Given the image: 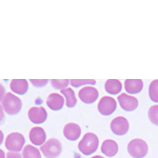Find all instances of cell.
I'll use <instances>...</instances> for the list:
<instances>
[{
    "label": "cell",
    "instance_id": "6da1fadb",
    "mask_svg": "<svg viewBox=\"0 0 158 158\" xmlns=\"http://www.w3.org/2000/svg\"><path fill=\"white\" fill-rule=\"evenodd\" d=\"M99 146V139L97 135L94 133H86L83 135L82 139L79 141L78 149L83 155H91L93 154Z\"/></svg>",
    "mask_w": 158,
    "mask_h": 158
},
{
    "label": "cell",
    "instance_id": "7a4b0ae2",
    "mask_svg": "<svg viewBox=\"0 0 158 158\" xmlns=\"http://www.w3.org/2000/svg\"><path fill=\"white\" fill-rule=\"evenodd\" d=\"M2 106L3 110L9 115H16L22 108V101L13 93H6L2 99Z\"/></svg>",
    "mask_w": 158,
    "mask_h": 158
},
{
    "label": "cell",
    "instance_id": "3957f363",
    "mask_svg": "<svg viewBox=\"0 0 158 158\" xmlns=\"http://www.w3.org/2000/svg\"><path fill=\"white\" fill-rule=\"evenodd\" d=\"M128 152L133 158H143L149 152V147L143 139L136 138L129 142Z\"/></svg>",
    "mask_w": 158,
    "mask_h": 158
},
{
    "label": "cell",
    "instance_id": "277c9868",
    "mask_svg": "<svg viewBox=\"0 0 158 158\" xmlns=\"http://www.w3.org/2000/svg\"><path fill=\"white\" fill-rule=\"evenodd\" d=\"M40 151L43 154V156L47 158H57L62 151V144L58 139L51 138L47 140L44 144H42Z\"/></svg>",
    "mask_w": 158,
    "mask_h": 158
},
{
    "label": "cell",
    "instance_id": "5b68a950",
    "mask_svg": "<svg viewBox=\"0 0 158 158\" xmlns=\"http://www.w3.org/2000/svg\"><path fill=\"white\" fill-rule=\"evenodd\" d=\"M25 143V139L23 135L17 133V132H13L9 134L6 139V148L10 152H16L18 153L23 149V146Z\"/></svg>",
    "mask_w": 158,
    "mask_h": 158
},
{
    "label": "cell",
    "instance_id": "8992f818",
    "mask_svg": "<svg viewBox=\"0 0 158 158\" xmlns=\"http://www.w3.org/2000/svg\"><path fill=\"white\" fill-rule=\"evenodd\" d=\"M117 109V102L113 97L104 96L99 100L98 103V111L101 115L109 116L112 115Z\"/></svg>",
    "mask_w": 158,
    "mask_h": 158
},
{
    "label": "cell",
    "instance_id": "52a82bcc",
    "mask_svg": "<svg viewBox=\"0 0 158 158\" xmlns=\"http://www.w3.org/2000/svg\"><path fill=\"white\" fill-rule=\"evenodd\" d=\"M129 128L130 124L128 119L122 116L116 117L111 121V130L117 136H123L124 134H127L129 131Z\"/></svg>",
    "mask_w": 158,
    "mask_h": 158
},
{
    "label": "cell",
    "instance_id": "ba28073f",
    "mask_svg": "<svg viewBox=\"0 0 158 158\" xmlns=\"http://www.w3.org/2000/svg\"><path fill=\"white\" fill-rule=\"evenodd\" d=\"M99 96V93L97 91V89H95L94 86H85L82 88L78 93V97L80 98V100L82 101L83 103L86 104H91L93 102H95L97 100Z\"/></svg>",
    "mask_w": 158,
    "mask_h": 158
},
{
    "label": "cell",
    "instance_id": "9c48e42d",
    "mask_svg": "<svg viewBox=\"0 0 158 158\" xmlns=\"http://www.w3.org/2000/svg\"><path fill=\"white\" fill-rule=\"evenodd\" d=\"M117 100H118V103L121 106V109L127 112L134 111L138 106V100H137V98L126 93L120 94L118 96V98H117Z\"/></svg>",
    "mask_w": 158,
    "mask_h": 158
},
{
    "label": "cell",
    "instance_id": "30bf717a",
    "mask_svg": "<svg viewBox=\"0 0 158 158\" xmlns=\"http://www.w3.org/2000/svg\"><path fill=\"white\" fill-rule=\"evenodd\" d=\"M29 119L33 123H43L48 118V113H47V110L42 106H33L29 110Z\"/></svg>",
    "mask_w": 158,
    "mask_h": 158
},
{
    "label": "cell",
    "instance_id": "8fae6325",
    "mask_svg": "<svg viewBox=\"0 0 158 158\" xmlns=\"http://www.w3.org/2000/svg\"><path fill=\"white\" fill-rule=\"evenodd\" d=\"M30 140L34 146H42L47 141V134L44 130L39 127H34L30 131L29 134Z\"/></svg>",
    "mask_w": 158,
    "mask_h": 158
},
{
    "label": "cell",
    "instance_id": "7c38bea8",
    "mask_svg": "<svg viewBox=\"0 0 158 158\" xmlns=\"http://www.w3.org/2000/svg\"><path fill=\"white\" fill-rule=\"evenodd\" d=\"M63 135L64 137L71 141H75L77 140L81 135V128L76 123H73V122H70V123H67L63 128Z\"/></svg>",
    "mask_w": 158,
    "mask_h": 158
},
{
    "label": "cell",
    "instance_id": "4fadbf2b",
    "mask_svg": "<svg viewBox=\"0 0 158 158\" xmlns=\"http://www.w3.org/2000/svg\"><path fill=\"white\" fill-rule=\"evenodd\" d=\"M47 104L53 111H59L64 106V97L60 94L52 93L47 99Z\"/></svg>",
    "mask_w": 158,
    "mask_h": 158
},
{
    "label": "cell",
    "instance_id": "5bb4252c",
    "mask_svg": "<svg viewBox=\"0 0 158 158\" xmlns=\"http://www.w3.org/2000/svg\"><path fill=\"white\" fill-rule=\"evenodd\" d=\"M143 81L141 79H127L124 81V89L129 94H138L142 91Z\"/></svg>",
    "mask_w": 158,
    "mask_h": 158
},
{
    "label": "cell",
    "instance_id": "9a60e30c",
    "mask_svg": "<svg viewBox=\"0 0 158 158\" xmlns=\"http://www.w3.org/2000/svg\"><path fill=\"white\" fill-rule=\"evenodd\" d=\"M10 88L15 94L23 95L29 90V82L24 79H14L10 83Z\"/></svg>",
    "mask_w": 158,
    "mask_h": 158
},
{
    "label": "cell",
    "instance_id": "2e32d148",
    "mask_svg": "<svg viewBox=\"0 0 158 158\" xmlns=\"http://www.w3.org/2000/svg\"><path fill=\"white\" fill-rule=\"evenodd\" d=\"M101 152L108 157H114L118 153V144L112 139L104 140L101 144Z\"/></svg>",
    "mask_w": 158,
    "mask_h": 158
},
{
    "label": "cell",
    "instance_id": "e0dca14e",
    "mask_svg": "<svg viewBox=\"0 0 158 158\" xmlns=\"http://www.w3.org/2000/svg\"><path fill=\"white\" fill-rule=\"evenodd\" d=\"M104 90L106 93L111 94V95H116L119 94L122 90V83L120 80L117 79H110L106 80L104 83Z\"/></svg>",
    "mask_w": 158,
    "mask_h": 158
},
{
    "label": "cell",
    "instance_id": "ac0fdd59",
    "mask_svg": "<svg viewBox=\"0 0 158 158\" xmlns=\"http://www.w3.org/2000/svg\"><path fill=\"white\" fill-rule=\"evenodd\" d=\"M61 95L63 97H65V104H67L68 108H74L77 103V98L75 96V92L73 89L67 88L61 90Z\"/></svg>",
    "mask_w": 158,
    "mask_h": 158
},
{
    "label": "cell",
    "instance_id": "d6986e66",
    "mask_svg": "<svg viewBox=\"0 0 158 158\" xmlns=\"http://www.w3.org/2000/svg\"><path fill=\"white\" fill-rule=\"evenodd\" d=\"M22 157L23 158H41L40 154V150L35 148L32 144H27L23 148V152H22Z\"/></svg>",
    "mask_w": 158,
    "mask_h": 158
},
{
    "label": "cell",
    "instance_id": "ffe728a7",
    "mask_svg": "<svg viewBox=\"0 0 158 158\" xmlns=\"http://www.w3.org/2000/svg\"><path fill=\"white\" fill-rule=\"evenodd\" d=\"M149 96L153 102L158 103V79L153 80L149 86Z\"/></svg>",
    "mask_w": 158,
    "mask_h": 158
},
{
    "label": "cell",
    "instance_id": "44dd1931",
    "mask_svg": "<svg viewBox=\"0 0 158 158\" xmlns=\"http://www.w3.org/2000/svg\"><path fill=\"white\" fill-rule=\"evenodd\" d=\"M148 116H149L150 121H151L153 124H155V126L158 127V104H156V106H152L151 108L149 109Z\"/></svg>",
    "mask_w": 158,
    "mask_h": 158
},
{
    "label": "cell",
    "instance_id": "7402d4cb",
    "mask_svg": "<svg viewBox=\"0 0 158 158\" xmlns=\"http://www.w3.org/2000/svg\"><path fill=\"white\" fill-rule=\"evenodd\" d=\"M51 85L54 89H58V90H63V89H67L68 85H70V80H67V79H61V80H58V79H52L51 80Z\"/></svg>",
    "mask_w": 158,
    "mask_h": 158
},
{
    "label": "cell",
    "instance_id": "603a6c76",
    "mask_svg": "<svg viewBox=\"0 0 158 158\" xmlns=\"http://www.w3.org/2000/svg\"><path fill=\"white\" fill-rule=\"evenodd\" d=\"M70 83L74 86V88H79V86H81V85H96V80H93V79H85V80H81V79H72V80H70Z\"/></svg>",
    "mask_w": 158,
    "mask_h": 158
},
{
    "label": "cell",
    "instance_id": "cb8c5ba5",
    "mask_svg": "<svg viewBox=\"0 0 158 158\" xmlns=\"http://www.w3.org/2000/svg\"><path fill=\"white\" fill-rule=\"evenodd\" d=\"M49 80L48 79H31V83L36 88H42V86L47 85Z\"/></svg>",
    "mask_w": 158,
    "mask_h": 158
},
{
    "label": "cell",
    "instance_id": "d4e9b609",
    "mask_svg": "<svg viewBox=\"0 0 158 158\" xmlns=\"http://www.w3.org/2000/svg\"><path fill=\"white\" fill-rule=\"evenodd\" d=\"M6 158H22V155H20L19 153L16 152H9L6 154Z\"/></svg>",
    "mask_w": 158,
    "mask_h": 158
},
{
    "label": "cell",
    "instance_id": "484cf974",
    "mask_svg": "<svg viewBox=\"0 0 158 158\" xmlns=\"http://www.w3.org/2000/svg\"><path fill=\"white\" fill-rule=\"evenodd\" d=\"M4 121V110L3 106H0V124H2Z\"/></svg>",
    "mask_w": 158,
    "mask_h": 158
},
{
    "label": "cell",
    "instance_id": "4316f807",
    "mask_svg": "<svg viewBox=\"0 0 158 158\" xmlns=\"http://www.w3.org/2000/svg\"><path fill=\"white\" fill-rule=\"evenodd\" d=\"M4 95H6V89H4V86L0 83V101H2Z\"/></svg>",
    "mask_w": 158,
    "mask_h": 158
},
{
    "label": "cell",
    "instance_id": "83f0119b",
    "mask_svg": "<svg viewBox=\"0 0 158 158\" xmlns=\"http://www.w3.org/2000/svg\"><path fill=\"white\" fill-rule=\"evenodd\" d=\"M6 153H4V151L0 149V158H6Z\"/></svg>",
    "mask_w": 158,
    "mask_h": 158
},
{
    "label": "cell",
    "instance_id": "f1b7e54d",
    "mask_svg": "<svg viewBox=\"0 0 158 158\" xmlns=\"http://www.w3.org/2000/svg\"><path fill=\"white\" fill-rule=\"evenodd\" d=\"M3 139H4V135H3V133H2V131H0V144L2 143Z\"/></svg>",
    "mask_w": 158,
    "mask_h": 158
},
{
    "label": "cell",
    "instance_id": "f546056e",
    "mask_svg": "<svg viewBox=\"0 0 158 158\" xmlns=\"http://www.w3.org/2000/svg\"><path fill=\"white\" fill-rule=\"evenodd\" d=\"M92 158H104V157H102V156H99V155H97V156H93Z\"/></svg>",
    "mask_w": 158,
    "mask_h": 158
}]
</instances>
